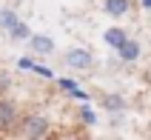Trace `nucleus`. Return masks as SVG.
<instances>
[{
    "label": "nucleus",
    "mask_w": 151,
    "mask_h": 140,
    "mask_svg": "<svg viewBox=\"0 0 151 140\" xmlns=\"http://www.w3.org/2000/svg\"><path fill=\"white\" fill-rule=\"evenodd\" d=\"M17 123V106L12 100H0V132H12Z\"/></svg>",
    "instance_id": "7ed1b4c3"
},
{
    "label": "nucleus",
    "mask_w": 151,
    "mask_h": 140,
    "mask_svg": "<svg viewBox=\"0 0 151 140\" xmlns=\"http://www.w3.org/2000/svg\"><path fill=\"white\" fill-rule=\"evenodd\" d=\"M80 117H83V120H86L88 126H94V123H97V115H94V112H91L88 106H83V109H80Z\"/></svg>",
    "instance_id": "9b49d317"
},
{
    "label": "nucleus",
    "mask_w": 151,
    "mask_h": 140,
    "mask_svg": "<svg viewBox=\"0 0 151 140\" xmlns=\"http://www.w3.org/2000/svg\"><path fill=\"white\" fill-rule=\"evenodd\" d=\"M143 6H145V9H151V0H143Z\"/></svg>",
    "instance_id": "f8f14e48"
},
{
    "label": "nucleus",
    "mask_w": 151,
    "mask_h": 140,
    "mask_svg": "<svg viewBox=\"0 0 151 140\" xmlns=\"http://www.w3.org/2000/svg\"><path fill=\"white\" fill-rule=\"evenodd\" d=\"M117 52H120V57L126 60V63H131V60L140 57V43L137 40H126L123 46H117Z\"/></svg>",
    "instance_id": "423d86ee"
},
{
    "label": "nucleus",
    "mask_w": 151,
    "mask_h": 140,
    "mask_svg": "<svg viewBox=\"0 0 151 140\" xmlns=\"http://www.w3.org/2000/svg\"><path fill=\"white\" fill-rule=\"evenodd\" d=\"M66 63L71 69H91V63H94V54L88 49H68V54H66Z\"/></svg>",
    "instance_id": "f03ea898"
},
{
    "label": "nucleus",
    "mask_w": 151,
    "mask_h": 140,
    "mask_svg": "<svg viewBox=\"0 0 151 140\" xmlns=\"http://www.w3.org/2000/svg\"><path fill=\"white\" fill-rule=\"evenodd\" d=\"M103 106H106V109H111V112H123V109H126V100L120 97V94H106Z\"/></svg>",
    "instance_id": "6e6552de"
},
{
    "label": "nucleus",
    "mask_w": 151,
    "mask_h": 140,
    "mask_svg": "<svg viewBox=\"0 0 151 140\" xmlns=\"http://www.w3.org/2000/svg\"><path fill=\"white\" fill-rule=\"evenodd\" d=\"M29 43H32V52H34V54H40V57L54 52V40H51L49 34H32Z\"/></svg>",
    "instance_id": "20e7f679"
},
{
    "label": "nucleus",
    "mask_w": 151,
    "mask_h": 140,
    "mask_svg": "<svg viewBox=\"0 0 151 140\" xmlns=\"http://www.w3.org/2000/svg\"><path fill=\"white\" fill-rule=\"evenodd\" d=\"M20 134H26V137H46V134H49V117H43V115H29V117L23 120Z\"/></svg>",
    "instance_id": "f257e3e1"
},
{
    "label": "nucleus",
    "mask_w": 151,
    "mask_h": 140,
    "mask_svg": "<svg viewBox=\"0 0 151 140\" xmlns=\"http://www.w3.org/2000/svg\"><path fill=\"white\" fill-rule=\"evenodd\" d=\"M14 23H17V15L12 12V9H3V12H0V26H3L6 32H12Z\"/></svg>",
    "instance_id": "1a4fd4ad"
},
{
    "label": "nucleus",
    "mask_w": 151,
    "mask_h": 140,
    "mask_svg": "<svg viewBox=\"0 0 151 140\" xmlns=\"http://www.w3.org/2000/svg\"><path fill=\"white\" fill-rule=\"evenodd\" d=\"M103 9H106V15H111V17H123L131 9V3L128 0H103Z\"/></svg>",
    "instance_id": "39448f33"
},
{
    "label": "nucleus",
    "mask_w": 151,
    "mask_h": 140,
    "mask_svg": "<svg viewBox=\"0 0 151 140\" xmlns=\"http://www.w3.org/2000/svg\"><path fill=\"white\" fill-rule=\"evenodd\" d=\"M12 34H14L17 40H29V37H32V29H29L26 23H20V20H17L14 29H12Z\"/></svg>",
    "instance_id": "9d476101"
},
{
    "label": "nucleus",
    "mask_w": 151,
    "mask_h": 140,
    "mask_svg": "<svg viewBox=\"0 0 151 140\" xmlns=\"http://www.w3.org/2000/svg\"><path fill=\"white\" fill-rule=\"evenodd\" d=\"M126 40H128V34H126V29H120V26H114V29H109V32H106V43H109V46H114V49H117V46H123Z\"/></svg>",
    "instance_id": "0eeeda50"
}]
</instances>
